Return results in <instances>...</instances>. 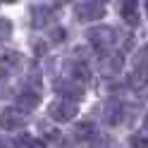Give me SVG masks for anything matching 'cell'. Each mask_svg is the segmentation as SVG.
I'll list each match as a JSON object with an SVG mask.
<instances>
[{"label":"cell","mask_w":148,"mask_h":148,"mask_svg":"<svg viewBox=\"0 0 148 148\" xmlns=\"http://www.w3.org/2000/svg\"><path fill=\"white\" fill-rule=\"evenodd\" d=\"M77 112H79V105L74 103V100H67V98L55 100V103L48 108V115L53 119H58V122H69L72 117H77Z\"/></svg>","instance_id":"6da1fadb"},{"label":"cell","mask_w":148,"mask_h":148,"mask_svg":"<svg viewBox=\"0 0 148 148\" xmlns=\"http://www.w3.org/2000/svg\"><path fill=\"white\" fill-rule=\"evenodd\" d=\"M88 41L96 50L103 53L115 43V29H110V26H93V29H88Z\"/></svg>","instance_id":"7a4b0ae2"},{"label":"cell","mask_w":148,"mask_h":148,"mask_svg":"<svg viewBox=\"0 0 148 148\" xmlns=\"http://www.w3.org/2000/svg\"><path fill=\"white\" fill-rule=\"evenodd\" d=\"M77 17L81 22H98L105 17V5L100 0H86L77 5Z\"/></svg>","instance_id":"3957f363"},{"label":"cell","mask_w":148,"mask_h":148,"mask_svg":"<svg viewBox=\"0 0 148 148\" xmlns=\"http://www.w3.org/2000/svg\"><path fill=\"white\" fill-rule=\"evenodd\" d=\"M26 124V112L17 108H5L3 112H0V127L5 129V132H17V129H22Z\"/></svg>","instance_id":"277c9868"},{"label":"cell","mask_w":148,"mask_h":148,"mask_svg":"<svg viewBox=\"0 0 148 148\" xmlns=\"http://www.w3.org/2000/svg\"><path fill=\"white\" fill-rule=\"evenodd\" d=\"M62 93V98H67V100H79L81 96H84V84L81 81H77V79H72L69 84L64 81V84H58L55 86Z\"/></svg>","instance_id":"5b68a950"},{"label":"cell","mask_w":148,"mask_h":148,"mask_svg":"<svg viewBox=\"0 0 148 148\" xmlns=\"http://www.w3.org/2000/svg\"><path fill=\"white\" fill-rule=\"evenodd\" d=\"M119 14H122V19L129 26H136L138 24V3H136V0H122V5H119Z\"/></svg>","instance_id":"8992f818"},{"label":"cell","mask_w":148,"mask_h":148,"mask_svg":"<svg viewBox=\"0 0 148 148\" xmlns=\"http://www.w3.org/2000/svg\"><path fill=\"white\" fill-rule=\"evenodd\" d=\"M122 112H124V105L119 100H108L103 105V117H105L108 124H117L122 119Z\"/></svg>","instance_id":"52a82bcc"},{"label":"cell","mask_w":148,"mask_h":148,"mask_svg":"<svg viewBox=\"0 0 148 148\" xmlns=\"http://www.w3.org/2000/svg\"><path fill=\"white\" fill-rule=\"evenodd\" d=\"M48 22H50V7L34 5L31 7V26H34V29H43Z\"/></svg>","instance_id":"ba28073f"},{"label":"cell","mask_w":148,"mask_h":148,"mask_svg":"<svg viewBox=\"0 0 148 148\" xmlns=\"http://www.w3.org/2000/svg\"><path fill=\"white\" fill-rule=\"evenodd\" d=\"M14 108L22 110V112H31V110H36V108H38V93H31V91L19 93V96H17Z\"/></svg>","instance_id":"9c48e42d"},{"label":"cell","mask_w":148,"mask_h":148,"mask_svg":"<svg viewBox=\"0 0 148 148\" xmlns=\"http://www.w3.org/2000/svg\"><path fill=\"white\" fill-rule=\"evenodd\" d=\"M129 86L136 88V91H141L148 86V67L146 64H138V67L129 74Z\"/></svg>","instance_id":"30bf717a"},{"label":"cell","mask_w":148,"mask_h":148,"mask_svg":"<svg viewBox=\"0 0 148 148\" xmlns=\"http://www.w3.org/2000/svg\"><path fill=\"white\" fill-rule=\"evenodd\" d=\"M22 55L19 53H5V55H0V72L3 74H10V72H14L17 67L22 64Z\"/></svg>","instance_id":"8fae6325"},{"label":"cell","mask_w":148,"mask_h":148,"mask_svg":"<svg viewBox=\"0 0 148 148\" xmlns=\"http://www.w3.org/2000/svg\"><path fill=\"white\" fill-rule=\"evenodd\" d=\"M100 69H103V74H115V72H119V69H122V55L115 53V55H110V58H103Z\"/></svg>","instance_id":"7c38bea8"},{"label":"cell","mask_w":148,"mask_h":148,"mask_svg":"<svg viewBox=\"0 0 148 148\" xmlns=\"http://www.w3.org/2000/svg\"><path fill=\"white\" fill-rule=\"evenodd\" d=\"M72 74H74V79H77V81H81V84H86V81L91 79V69H88L86 62H77L72 67Z\"/></svg>","instance_id":"4fadbf2b"},{"label":"cell","mask_w":148,"mask_h":148,"mask_svg":"<svg viewBox=\"0 0 148 148\" xmlns=\"http://www.w3.org/2000/svg\"><path fill=\"white\" fill-rule=\"evenodd\" d=\"M93 132H96V127L91 124V122H81V124L77 127V138H81V141H88V138L93 136Z\"/></svg>","instance_id":"5bb4252c"},{"label":"cell","mask_w":148,"mask_h":148,"mask_svg":"<svg viewBox=\"0 0 148 148\" xmlns=\"http://www.w3.org/2000/svg\"><path fill=\"white\" fill-rule=\"evenodd\" d=\"M19 148H45L41 138H34V136H22L19 141H17Z\"/></svg>","instance_id":"9a60e30c"},{"label":"cell","mask_w":148,"mask_h":148,"mask_svg":"<svg viewBox=\"0 0 148 148\" xmlns=\"http://www.w3.org/2000/svg\"><path fill=\"white\" fill-rule=\"evenodd\" d=\"M12 36V22L10 19H0V43L7 41Z\"/></svg>","instance_id":"2e32d148"},{"label":"cell","mask_w":148,"mask_h":148,"mask_svg":"<svg viewBox=\"0 0 148 148\" xmlns=\"http://www.w3.org/2000/svg\"><path fill=\"white\" fill-rule=\"evenodd\" d=\"M91 148H112V138L110 136H96V138H91Z\"/></svg>","instance_id":"e0dca14e"},{"label":"cell","mask_w":148,"mask_h":148,"mask_svg":"<svg viewBox=\"0 0 148 148\" xmlns=\"http://www.w3.org/2000/svg\"><path fill=\"white\" fill-rule=\"evenodd\" d=\"M129 143H132V148H148V138H143V136L134 134L132 138H129Z\"/></svg>","instance_id":"ac0fdd59"},{"label":"cell","mask_w":148,"mask_h":148,"mask_svg":"<svg viewBox=\"0 0 148 148\" xmlns=\"http://www.w3.org/2000/svg\"><path fill=\"white\" fill-rule=\"evenodd\" d=\"M64 38V31L62 29H55L53 34H50V41H62Z\"/></svg>","instance_id":"d6986e66"},{"label":"cell","mask_w":148,"mask_h":148,"mask_svg":"<svg viewBox=\"0 0 148 148\" xmlns=\"http://www.w3.org/2000/svg\"><path fill=\"white\" fill-rule=\"evenodd\" d=\"M143 60H148V48H143L141 53L136 55V62H138V64H143Z\"/></svg>","instance_id":"ffe728a7"},{"label":"cell","mask_w":148,"mask_h":148,"mask_svg":"<svg viewBox=\"0 0 148 148\" xmlns=\"http://www.w3.org/2000/svg\"><path fill=\"white\" fill-rule=\"evenodd\" d=\"M0 148H12V143H7V141H3V138H0Z\"/></svg>","instance_id":"44dd1931"},{"label":"cell","mask_w":148,"mask_h":148,"mask_svg":"<svg viewBox=\"0 0 148 148\" xmlns=\"http://www.w3.org/2000/svg\"><path fill=\"white\" fill-rule=\"evenodd\" d=\"M146 17H148V0H146Z\"/></svg>","instance_id":"7402d4cb"},{"label":"cell","mask_w":148,"mask_h":148,"mask_svg":"<svg viewBox=\"0 0 148 148\" xmlns=\"http://www.w3.org/2000/svg\"><path fill=\"white\" fill-rule=\"evenodd\" d=\"M3 3H17V0H3Z\"/></svg>","instance_id":"603a6c76"},{"label":"cell","mask_w":148,"mask_h":148,"mask_svg":"<svg viewBox=\"0 0 148 148\" xmlns=\"http://www.w3.org/2000/svg\"><path fill=\"white\" fill-rule=\"evenodd\" d=\"M146 127H148V115H146Z\"/></svg>","instance_id":"cb8c5ba5"}]
</instances>
